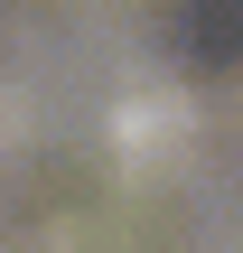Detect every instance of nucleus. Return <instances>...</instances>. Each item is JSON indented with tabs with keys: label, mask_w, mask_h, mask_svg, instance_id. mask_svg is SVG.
<instances>
[]
</instances>
